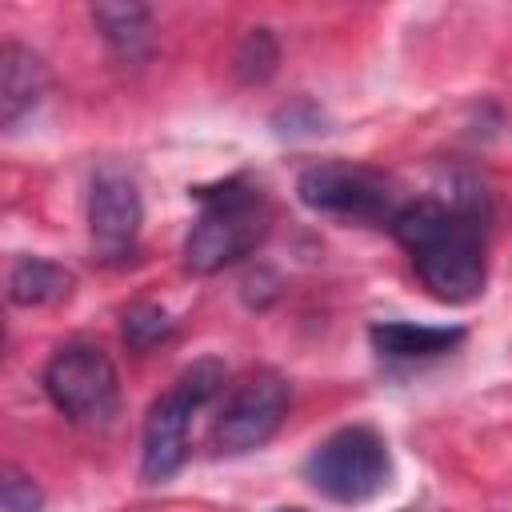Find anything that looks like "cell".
Instances as JSON below:
<instances>
[{
  "instance_id": "11",
  "label": "cell",
  "mask_w": 512,
  "mask_h": 512,
  "mask_svg": "<svg viewBox=\"0 0 512 512\" xmlns=\"http://www.w3.org/2000/svg\"><path fill=\"white\" fill-rule=\"evenodd\" d=\"M72 272L44 260V256H20L8 272V300L20 308H40V304H60L72 292Z\"/></svg>"
},
{
  "instance_id": "3",
  "label": "cell",
  "mask_w": 512,
  "mask_h": 512,
  "mask_svg": "<svg viewBox=\"0 0 512 512\" xmlns=\"http://www.w3.org/2000/svg\"><path fill=\"white\" fill-rule=\"evenodd\" d=\"M44 392L72 424L104 428L120 412V376L104 348L64 344L44 368Z\"/></svg>"
},
{
  "instance_id": "10",
  "label": "cell",
  "mask_w": 512,
  "mask_h": 512,
  "mask_svg": "<svg viewBox=\"0 0 512 512\" xmlns=\"http://www.w3.org/2000/svg\"><path fill=\"white\" fill-rule=\"evenodd\" d=\"M460 340H464V328H436V324H408V320H384L372 328V348L388 360L444 356Z\"/></svg>"
},
{
  "instance_id": "12",
  "label": "cell",
  "mask_w": 512,
  "mask_h": 512,
  "mask_svg": "<svg viewBox=\"0 0 512 512\" xmlns=\"http://www.w3.org/2000/svg\"><path fill=\"white\" fill-rule=\"evenodd\" d=\"M92 20L100 28V36L124 56V60H140L152 48V12L144 4H96Z\"/></svg>"
},
{
  "instance_id": "5",
  "label": "cell",
  "mask_w": 512,
  "mask_h": 512,
  "mask_svg": "<svg viewBox=\"0 0 512 512\" xmlns=\"http://www.w3.org/2000/svg\"><path fill=\"white\" fill-rule=\"evenodd\" d=\"M296 192L308 208L344 216V220H368V224L388 220L392 224V216L400 212L392 184L380 172L360 168V164H316L300 176Z\"/></svg>"
},
{
  "instance_id": "16",
  "label": "cell",
  "mask_w": 512,
  "mask_h": 512,
  "mask_svg": "<svg viewBox=\"0 0 512 512\" xmlns=\"http://www.w3.org/2000/svg\"><path fill=\"white\" fill-rule=\"evenodd\" d=\"M176 388H180L184 396H192V404L200 408V404H208V400L224 388V368H220L216 360H196L192 368H184V376L176 380Z\"/></svg>"
},
{
  "instance_id": "17",
  "label": "cell",
  "mask_w": 512,
  "mask_h": 512,
  "mask_svg": "<svg viewBox=\"0 0 512 512\" xmlns=\"http://www.w3.org/2000/svg\"><path fill=\"white\" fill-rule=\"evenodd\" d=\"M284 512H300V508H284Z\"/></svg>"
},
{
  "instance_id": "15",
  "label": "cell",
  "mask_w": 512,
  "mask_h": 512,
  "mask_svg": "<svg viewBox=\"0 0 512 512\" xmlns=\"http://www.w3.org/2000/svg\"><path fill=\"white\" fill-rule=\"evenodd\" d=\"M0 504L4 512H40L44 508V492L32 476H24L20 468H4L0 480Z\"/></svg>"
},
{
  "instance_id": "2",
  "label": "cell",
  "mask_w": 512,
  "mask_h": 512,
  "mask_svg": "<svg viewBox=\"0 0 512 512\" xmlns=\"http://www.w3.org/2000/svg\"><path fill=\"white\" fill-rule=\"evenodd\" d=\"M200 204L204 212L184 240V268L208 276L244 260L260 244L268 228V208L260 188L244 180H228L212 192H200Z\"/></svg>"
},
{
  "instance_id": "9",
  "label": "cell",
  "mask_w": 512,
  "mask_h": 512,
  "mask_svg": "<svg viewBox=\"0 0 512 512\" xmlns=\"http://www.w3.org/2000/svg\"><path fill=\"white\" fill-rule=\"evenodd\" d=\"M52 76L48 64L24 48V44H4L0 48V124L16 128L48 92Z\"/></svg>"
},
{
  "instance_id": "8",
  "label": "cell",
  "mask_w": 512,
  "mask_h": 512,
  "mask_svg": "<svg viewBox=\"0 0 512 512\" xmlns=\"http://www.w3.org/2000/svg\"><path fill=\"white\" fill-rule=\"evenodd\" d=\"M196 404L192 396H184L180 388L164 392L144 420V448H140V476L148 484L168 480L184 456H188V420H192Z\"/></svg>"
},
{
  "instance_id": "13",
  "label": "cell",
  "mask_w": 512,
  "mask_h": 512,
  "mask_svg": "<svg viewBox=\"0 0 512 512\" xmlns=\"http://www.w3.org/2000/svg\"><path fill=\"white\" fill-rule=\"evenodd\" d=\"M172 332V320L156 304H136L124 312V340L132 348H152Z\"/></svg>"
},
{
  "instance_id": "14",
  "label": "cell",
  "mask_w": 512,
  "mask_h": 512,
  "mask_svg": "<svg viewBox=\"0 0 512 512\" xmlns=\"http://www.w3.org/2000/svg\"><path fill=\"white\" fill-rule=\"evenodd\" d=\"M276 68V40L264 32V28H256V32H248V40H244V48L236 52V72H240V80H264L268 72Z\"/></svg>"
},
{
  "instance_id": "7",
  "label": "cell",
  "mask_w": 512,
  "mask_h": 512,
  "mask_svg": "<svg viewBox=\"0 0 512 512\" xmlns=\"http://www.w3.org/2000/svg\"><path fill=\"white\" fill-rule=\"evenodd\" d=\"M140 192L136 180L120 168H100L88 192V228L104 256H124L140 232Z\"/></svg>"
},
{
  "instance_id": "1",
  "label": "cell",
  "mask_w": 512,
  "mask_h": 512,
  "mask_svg": "<svg viewBox=\"0 0 512 512\" xmlns=\"http://www.w3.org/2000/svg\"><path fill=\"white\" fill-rule=\"evenodd\" d=\"M388 228L436 300L468 304L484 292V240L472 212L440 200H416L404 204Z\"/></svg>"
},
{
  "instance_id": "4",
  "label": "cell",
  "mask_w": 512,
  "mask_h": 512,
  "mask_svg": "<svg viewBox=\"0 0 512 512\" xmlns=\"http://www.w3.org/2000/svg\"><path fill=\"white\" fill-rule=\"evenodd\" d=\"M308 484L336 504H364L388 484V448L372 428H340L304 464Z\"/></svg>"
},
{
  "instance_id": "6",
  "label": "cell",
  "mask_w": 512,
  "mask_h": 512,
  "mask_svg": "<svg viewBox=\"0 0 512 512\" xmlns=\"http://www.w3.org/2000/svg\"><path fill=\"white\" fill-rule=\"evenodd\" d=\"M288 400H292V392L280 372H272V368L252 372L232 392L224 416L216 420V448L236 456V452H252L260 444H268L288 416Z\"/></svg>"
}]
</instances>
